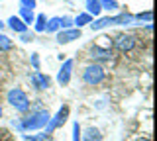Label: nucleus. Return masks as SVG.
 Returning a JSON list of instances; mask_svg holds the SVG:
<instances>
[{
	"mask_svg": "<svg viewBox=\"0 0 157 141\" xmlns=\"http://www.w3.org/2000/svg\"><path fill=\"white\" fill-rule=\"evenodd\" d=\"M33 24H36V32H45V24H47V18H45V14H37L36 16V20H33Z\"/></svg>",
	"mask_w": 157,
	"mask_h": 141,
	"instance_id": "obj_17",
	"label": "nucleus"
},
{
	"mask_svg": "<svg viewBox=\"0 0 157 141\" xmlns=\"http://www.w3.org/2000/svg\"><path fill=\"white\" fill-rule=\"evenodd\" d=\"M6 100H8V104L12 106V108H16L18 112H28L29 110V98H28V94L24 92L22 88H12V90H8V94H6Z\"/></svg>",
	"mask_w": 157,
	"mask_h": 141,
	"instance_id": "obj_3",
	"label": "nucleus"
},
{
	"mask_svg": "<svg viewBox=\"0 0 157 141\" xmlns=\"http://www.w3.org/2000/svg\"><path fill=\"white\" fill-rule=\"evenodd\" d=\"M32 39H33V33H28V32H24V33H22V41H26V43H28V41H32Z\"/></svg>",
	"mask_w": 157,
	"mask_h": 141,
	"instance_id": "obj_26",
	"label": "nucleus"
},
{
	"mask_svg": "<svg viewBox=\"0 0 157 141\" xmlns=\"http://www.w3.org/2000/svg\"><path fill=\"white\" fill-rule=\"evenodd\" d=\"M136 22H147V24H151V18H153V14H151V10H145V12H140V14H136Z\"/></svg>",
	"mask_w": 157,
	"mask_h": 141,
	"instance_id": "obj_20",
	"label": "nucleus"
},
{
	"mask_svg": "<svg viewBox=\"0 0 157 141\" xmlns=\"http://www.w3.org/2000/svg\"><path fill=\"white\" fill-rule=\"evenodd\" d=\"M12 47H14L12 39L8 35H4V33H0V51H10Z\"/></svg>",
	"mask_w": 157,
	"mask_h": 141,
	"instance_id": "obj_19",
	"label": "nucleus"
},
{
	"mask_svg": "<svg viewBox=\"0 0 157 141\" xmlns=\"http://www.w3.org/2000/svg\"><path fill=\"white\" fill-rule=\"evenodd\" d=\"M26 139H29V141H49V135L47 133H41V135H26Z\"/></svg>",
	"mask_w": 157,
	"mask_h": 141,
	"instance_id": "obj_22",
	"label": "nucleus"
},
{
	"mask_svg": "<svg viewBox=\"0 0 157 141\" xmlns=\"http://www.w3.org/2000/svg\"><path fill=\"white\" fill-rule=\"evenodd\" d=\"M22 8H28V10H33L36 8V0H20Z\"/></svg>",
	"mask_w": 157,
	"mask_h": 141,
	"instance_id": "obj_24",
	"label": "nucleus"
},
{
	"mask_svg": "<svg viewBox=\"0 0 157 141\" xmlns=\"http://www.w3.org/2000/svg\"><path fill=\"white\" fill-rule=\"evenodd\" d=\"M0 118H2V104H0Z\"/></svg>",
	"mask_w": 157,
	"mask_h": 141,
	"instance_id": "obj_28",
	"label": "nucleus"
},
{
	"mask_svg": "<svg viewBox=\"0 0 157 141\" xmlns=\"http://www.w3.org/2000/svg\"><path fill=\"white\" fill-rule=\"evenodd\" d=\"M90 22H92V16H90V14H86V12L78 14L75 20H73V24L77 26V30H81L82 26H86V24H90Z\"/></svg>",
	"mask_w": 157,
	"mask_h": 141,
	"instance_id": "obj_14",
	"label": "nucleus"
},
{
	"mask_svg": "<svg viewBox=\"0 0 157 141\" xmlns=\"http://www.w3.org/2000/svg\"><path fill=\"white\" fill-rule=\"evenodd\" d=\"M6 24L10 26V30H12V32H18V33H24V32H28V26H26V24H24L22 20H20L18 16H10Z\"/></svg>",
	"mask_w": 157,
	"mask_h": 141,
	"instance_id": "obj_11",
	"label": "nucleus"
},
{
	"mask_svg": "<svg viewBox=\"0 0 157 141\" xmlns=\"http://www.w3.org/2000/svg\"><path fill=\"white\" fill-rule=\"evenodd\" d=\"M85 6H86V14H90V16H100L102 8H100V2H98V0H86Z\"/></svg>",
	"mask_w": 157,
	"mask_h": 141,
	"instance_id": "obj_13",
	"label": "nucleus"
},
{
	"mask_svg": "<svg viewBox=\"0 0 157 141\" xmlns=\"http://www.w3.org/2000/svg\"><path fill=\"white\" fill-rule=\"evenodd\" d=\"M49 120H51V116H49L47 110H37V112H32L29 116H26L22 121H14V125H18V129L22 131H29V129H41L45 128L49 124Z\"/></svg>",
	"mask_w": 157,
	"mask_h": 141,
	"instance_id": "obj_1",
	"label": "nucleus"
},
{
	"mask_svg": "<svg viewBox=\"0 0 157 141\" xmlns=\"http://www.w3.org/2000/svg\"><path fill=\"white\" fill-rule=\"evenodd\" d=\"M71 72H73V61L69 59V61L63 63V67L59 69V72H57V82L61 86L69 84V80H71Z\"/></svg>",
	"mask_w": 157,
	"mask_h": 141,
	"instance_id": "obj_8",
	"label": "nucleus"
},
{
	"mask_svg": "<svg viewBox=\"0 0 157 141\" xmlns=\"http://www.w3.org/2000/svg\"><path fill=\"white\" fill-rule=\"evenodd\" d=\"M81 141H102V133L96 128H86L85 135H82Z\"/></svg>",
	"mask_w": 157,
	"mask_h": 141,
	"instance_id": "obj_12",
	"label": "nucleus"
},
{
	"mask_svg": "<svg viewBox=\"0 0 157 141\" xmlns=\"http://www.w3.org/2000/svg\"><path fill=\"white\" fill-rule=\"evenodd\" d=\"M61 30V22H59V18H51V20H47L45 24V32L47 33H55Z\"/></svg>",
	"mask_w": 157,
	"mask_h": 141,
	"instance_id": "obj_16",
	"label": "nucleus"
},
{
	"mask_svg": "<svg viewBox=\"0 0 157 141\" xmlns=\"http://www.w3.org/2000/svg\"><path fill=\"white\" fill-rule=\"evenodd\" d=\"M32 63H33V67H36V71H39V57H37V53H32Z\"/></svg>",
	"mask_w": 157,
	"mask_h": 141,
	"instance_id": "obj_25",
	"label": "nucleus"
},
{
	"mask_svg": "<svg viewBox=\"0 0 157 141\" xmlns=\"http://www.w3.org/2000/svg\"><path fill=\"white\" fill-rule=\"evenodd\" d=\"M59 22H61V30H69V26H73V20H71L69 16L59 18Z\"/></svg>",
	"mask_w": 157,
	"mask_h": 141,
	"instance_id": "obj_21",
	"label": "nucleus"
},
{
	"mask_svg": "<svg viewBox=\"0 0 157 141\" xmlns=\"http://www.w3.org/2000/svg\"><path fill=\"white\" fill-rule=\"evenodd\" d=\"M106 76V71L102 65H98V63H94V65H88L85 71H82V80L86 82L88 86H96L100 84L102 80H104Z\"/></svg>",
	"mask_w": 157,
	"mask_h": 141,
	"instance_id": "obj_4",
	"label": "nucleus"
},
{
	"mask_svg": "<svg viewBox=\"0 0 157 141\" xmlns=\"http://www.w3.org/2000/svg\"><path fill=\"white\" fill-rule=\"evenodd\" d=\"M90 59H94V61H110L112 59V49H106V47H102V45H92L90 47Z\"/></svg>",
	"mask_w": 157,
	"mask_h": 141,
	"instance_id": "obj_7",
	"label": "nucleus"
},
{
	"mask_svg": "<svg viewBox=\"0 0 157 141\" xmlns=\"http://www.w3.org/2000/svg\"><path fill=\"white\" fill-rule=\"evenodd\" d=\"M136 24V18L132 14H118V16H106V18H98V20L90 22V28L94 32L102 30V28H108V26H134Z\"/></svg>",
	"mask_w": 157,
	"mask_h": 141,
	"instance_id": "obj_2",
	"label": "nucleus"
},
{
	"mask_svg": "<svg viewBox=\"0 0 157 141\" xmlns=\"http://www.w3.org/2000/svg\"><path fill=\"white\" fill-rule=\"evenodd\" d=\"M67 118H69V108H67V106L59 108V112H57L55 116H53L51 120H49V124L45 125V133H47V135H49V133H53V131H55L57 128H61V125L65 124Z\"/></svg>",
	"mask_w": 157,
	"mask_h": 141,
	"instance_id": "obj_6",
	"label": "nucleus"
},
{
	"mask_svg": "<svg viewBox=\"0 0 157 141\" xmlns=\"http://www.w3.org/2000/svg\"><path fill=\"white\" fill-rule=\"evenodd\" d=\"M81 37V30H59L57 32V43H71V41H75Z\"/></svg>",
	"mask_w": 157,
	"mask_h": 141,
	"instance_id": "obj_9",
	"label": "nucleus"
},
{
	"mask_svg": "<svg viewBox=\"0 0 157 141\" xmlns=\"http://www.w3.org/2000/svg\"><path fill=\"white\" fill-rule=\"evenodd\" d=\"M20 20H22L26 26H29V24H33V20H36V16H33V10H28V8H20Z\"/></svg>",
	"mask_w": 157,
	"mask_h": 141,
	"instance_id": "obj_15",
	"label": "nucleus"
},
{
	"mask_svg": "<svg viewBox=\"0 0 157 141\" xmlns=\"http://www.w3.org/2000/svg\"><path fill=\"white\" fill-rule=\"evenodd\" d=\"M73 141H81V128H78L77 121L73 124Z\"/></svg>",
	"mask_w": 157,
	"mask_h": 141,
	"instance_id": "obj_23",
	"label": "nucleus"
},
{
	"mask_svg": "<svg viewBox=\"0 0 157 141\" xmlns=\"http://www.w3.org/2000/svg\"><path fill=\"white\" fill-rule=\"evenodd\" d=\"M112 45H114V49L126 53V51H132L136 47V37L130 35V33H118L114 37V41H112Z\"/></svg>",
	"mask_w": 157,
	"mask_h": 141,
	"instance_id": "obj_5",
	"label": "nucleus"
},
{
	"mask_svg": "<svg viewBox=\"0 0 157 141\" xmlns=\"http://www.w3.org/2000/svg\"><path fill=\"white\" fill-rule=\"evenodd\" d=\"M32 82H33V86H36L37 90H47L49 86H51V79H49L47 75H43L41 71H36L32 75Z\"/></svg>",
	"mask_w": 157,
	"mask_h": 141,
	"instance_id": "obj_10",
	"label": "nucleus"
},
{
	"mask_svg": "<svg viewBox=\"0 0 157 141\" xmlns=\"http://www.w3.org/2000/svg\"><path fill=\"white\" fill-rule=\"evenodd\" d=\"M2 28H4V22H2V20H0V30H2Z\"/></svg>",
	"mask_w": 157,
	"mask_h": 141,
	"instance_id": "obj_27",
	"label": "nucleus"
},
{
	"mask_svg": "<svg viewBox=\"0 0 157 141\" xmlns=\"http://www.w3.org/2000/svg\"><path fill=\"white\" fill-rule=\"evenodd\" d=\"M98 2H100V8H102V10H108V12H116L118 8H120L116 0H98Z\"/></svg>",
	"mask_w": 157,
	"mask_h": 141,
	"instance_id": "obj_18",
	"label": "nucleus"
}]
</instances>
